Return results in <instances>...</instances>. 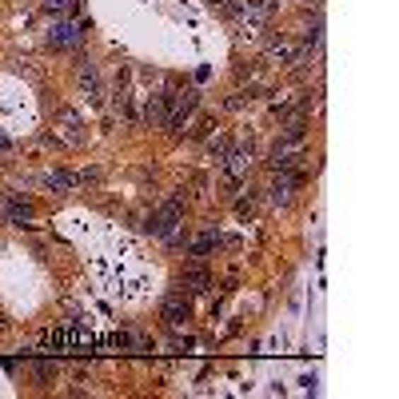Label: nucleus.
Segmentation results:
<instances>
[{"instance_id":"7","label":"nucleus","mask_w":399,"mask_h":399,"mask_svg":"<svg viewBox=\"0 0 399 399\" xmlns=\"http://www.w3.org/2000/svg\"><path fill=\"white\" fill-rule=\"evenodd\" d=\"M76 80H80V88L88 92L92 104H100V72H96V64H88V60H84V64L76 68Z\"/></svg>"},{"instance_id":"18","label":"nucleus","mask_w":399,"mask_h":399,"mask_svg":"<svg viewBox=\"0 0 399 399\" xmlns=\"http://www.w3.org/2000/svg\"><path fill=\"white\" fill-rule=\"evenodd\" d=\"M4 152H12V140H8L4 132H0V156H4Z\"/></svg>"},{"instance_id":"1","label":"nucleus","mask_w":399,"mask_h":399,"mask_svg":"<svg viewBox=\"0 0 399 399\" xmlns=\"http://www.w3.org/2000/svg\"><path fill=\"white\" fill-rule=\"evenodd\" d=\"M184 204H188V196H184V192H176V196H172L164 208L152 216V224H148V228H152L160 240H172V244H180V240H184V232H180V224H184Z\"/></svg>"},{"instance_id":"2","label":"nucleus","mask_w":399,"mask_h":399,"mask_svg":"<svg viewBox=\"0 0 399 399\" xmlns=\"http://www.w3.org/2000/svg\"><path fill=\"white\" fill-rule=\"evenodd\" d=\"M84 36H88V24H84V21L60 16V21H52V28H48V48L68 52V48H80V45H84Z\"/></svg>"},{"instance_id":"8","label":"nucleus","mask_w":399,"mask_h":399,"mask_svg":"<svg viewBox=\"0 0 399 399\" xmlns=\"http://www.w3.org/2000/svg\"><path fill=\"white\" fill-rule=\"evenodd\" d=\"M272 8H276V0H248L240 12H244V21H248V24H255V28H260V24H267Z\"/></svg>"},{"instance_id":"10","label":"nucleus","mask_w":399,"mask_h":399,"mask_svg":"<svg viewBox=\"0 0 399 399\" xmlns=\"http://www.w3.org/2000/svg\"><path fill=\"white\" fill-rule=\"evenodd\" d=\"M216 248H220V236L216 232H204V236H196V240H192V260H208L212 252H216Z\"/></svg>"},{"instance_id":"17","label":"nucleus","mask_w":399,"mask_h":399,"mask_svg":"<svg viewBox=\"0 0 399 399\" xmlns=\"http://www.w3.org/2000/svg\"><path fill=\"white\" fill-rule=\"evenodd\" d=\"M236 212H240V216H252V212H255V196H244V200H236Z\"/></svg>"},{"instance_id":"11","label":"nucleus","mask_w":399,"mask_h":399,"mask_svg":"<svg viewBox=\"0 0 399 399\" xmlns=\"http://www.w3.org/2000/svg\"><path fill=\"white\" fill-rule=\"evenodd\" d=\"M45 184L52 192H72L80 184V176H72V172H64V168H56V172H48V176H45Z\"/></svg>"},{"instance_id":"6","label":"nucleus","mask_w":399,"mask_h":399,"mask_svg":"<svg viewBox=\"0 0 399 399\" xmlns=\"http://www.w3.org/2000/svg\"><path fill=\"white\" fill-rule=\"evenodd\" d=\"M180 284H184V291H208L212 288V276L204 272V260H192V264L184 267Z\"/></svg>"},{"instance_id":"3","label":"nucleus","mask_w":399,"mask_h":399,"mask_svg":"<svg viewBox=\"0 0 399 399\" xmlns=\"http://www.w3.org/2000/svg\"><path fill=\"white\" fill-rule=\"evenodd\" d=\"M56 136H60L64 144L80 148L84 140H88V128H84V120H80L72 108H56Z\"/></svg>"},{"instance_id":"9","label":"nucleus","mask_w":399,"mask_h":399,"mask_svg":"<svg viewBox=\"0 0 399 399\" xmlns=\"http://www.w3.org/2000/svg\"><path fill=\"white\" fill-rule=\"evenodd\" d=\"M296 60V45H291L288 36H279L267 45V64H291Z\"/></svg>"},{"instance_id":"15","label":"nucleus","mask_w":399,"mask_h":399,"mask_svg":"<svg viewBox=\"0 0 399 399\" xmlns=\"http://www.w3.org/2000/svg\"><path fill=\"white\" fill-rule=\"evenodd\" d=\"M208 148H212V156H216V160H224V156L232 152V140H228V136H216Z\"/></svg>"},{"instance_id":"16","label":"nucleus","mask_w":399,"mask_h":399,"mask_svg":"<svg viewBox=\"0 0 399 399\" xmlns=\"http://www.w3.org/2000/svg\"><path fill=\"white\" fill-rule=\"evenodd\" d=\"M212 128H216V120H212V116H204V120L196 124V132H192V136H200V140H208V136H212Z\"/></svg>"},{"instance_id":"5","label":"nucleus","mask_w":399,"mask_h":399,"mask_svg":"<svg viewBox=\"0 0 399 399\" xmlns=\"http://www.w3.org/2000/svg\"><path fill=\"white\" fill-rule=\"evenodd\" d=\"M160 316H164L168 328H184V323H188V316H192V303L184 299V291H176V296L164 299V311H160Z\"/></svg>"},{"instance_id":"12","label":"nucleus","mask_w":399,"mask_h":399,"mask_svg":"<svg viewBox=\"0 0 399 399\" xmlns=\"http://www.w3.org/2000/svg\"><path fill=\"white\" fill-rule=\"evenodd\" d=\"M40 8L60 21V16H72V12H76V0H40Z\"/></svg>"},{"instance_id":"19","label":"nucleus","mask_w":399,"mask_h":399,"mask_svg":"<svg viewBox=\"0 0 399 399\" xmlns=\"http://www.w3.org/2000/svg\"><path fill=\"white\" fill-rule=\"evenodd\" d=\"M208 4H216V8H224V4H228V0H208Z\"/></svg>"},{"instance_id":"14","label":"nucleus","mask_w":399,"mask_h":399,"mask_svg":"<svg viewBox=\"0 0 399 399\" xmlns=\"http://www.w3.org/2000/svg\"><path fill=\"white\" fill-rule=\"evenodd\" d=\"M144 120H148V124H164V96H148Z\"/></svg>"},{"instance_id":"4","label":"nucleus","mask_w":399,"mask_h":399,"mask_svg":"<svg viewBox=\"0 0 399 399\" xmlns=\"http://www.w3.org/2000/svg\"><path fill=\"white\" fill-rule=\"evenodd\" d=\"M299 180H303V172H291V168H276V176H272V184H267V200H272V204H288L291 192L299 188Z\"/></svg>"},{"instance_id":"13","label":"nucleus","mask_w":399,"mask_h":399,"mask_svg":"<svg viewBox=\"0 0 399 399\" xmlns=\"http://www.w3.org/2000/svg\"><path fill=\"white\" fill-rule=\"evenodd\" d=\"M4 216H8L16 228H28V224H33V208H28V204H8V208H4Z\"/></svg>"}]
</instances>
